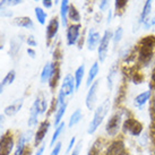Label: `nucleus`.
<instances>
[{
  "instance_id": "obj_47",
  "label": "nucleus",
  "mask_w": 155,
  "mask_h": 155,
  "mask_svg": "<svg viewBox=\"0 0 155 155\" xmlns=\"http://www.w3.org/2000/svg\"><path fill=\"white\" fill-rule=\"evenodd\" d=\"M27 54H28L32 59H34L35 57H36V51H35L33 48H28V49H27Z\"/></svg>"
},
{
  "instance_id": "obj_16",
  "label": "nucleus",
  "mask_w": 155,
  "mask_h": 155,
  "mask_svg": "<svg viewBox=\"0 0 155 155\" xmlns=\"http://www.w3.org/2000/svg\"><path fill=\"white\" fill-rule=\"evenodd\" d=\"M152 94H153V92L151 90H147V91H144L142 93H139L135 96V99L133 100V105L135 109H137V110H143L144 107L152 99Z\"/></svg>"
},
{
  "instance_id": "obj_23",
  "label": "nucleus",
  "mask_w": 155,
  "mask_h": 155,
  "mask_svg": "<svg viewBox=\"0 0 155 155\" xmlns=\"http://www.w3.org/2000/svg\"><path fill=\"white\" fill-rule=\"evenodd\" d=\"M100 71V62L99 61H94L93 65L91 66L90 70H88V74H87L86 77V86L90 87L93 83L96 81V77L99 75Z\"/></svg>"
},
{
  "instance_id": "obj_7",
  "label": "nucleus",
  "mask_w": 155,
  "mask_h": 155,
  "mask_svg": "<svg viewBox=\"0 0 155 155\" xmlns=\"http://www.w3.org/2000/svg\"><path fill=\"white\" fill-rule=\"evenodd\" d=\"M100 79H96L87 91L86 97H85V105H86L87 110L90 111H94L96 108V103H97V94H99V87H100Z\"/></svg>"
},
{
  "instance_id": "obj_52",
  "label": "nucleus",
  "mask_w": 155,
  "mask_h": 155,
  "mask_svg": "<svg viewBox=\"0 0 155 155\" xmlns=\"http://www.w3.org/2000/svg\"><path fill=\"white\" fill-rule=\"evenodd\" d=\"M23 155H31V150H30V148H27V147H26V150L24 151Z\"/></svg>"
},
{
  "instance_id": "obj_55",
  "label": "nucleus",
  "mask_w": 155,
  "mask_h": 155,
  "mask_svg": "<svg viewBox=\"0 0 155 155\" xmlns=\"http://www.w3.org/2000/svg\"><path fill=\"white\" fill-rule=\"evenodd\" d=\"M34 1H36V2H39V1H42V0H34Z\"/></svg>"
},
{
  "instance_id": "obj_5",
  "label": "nucleus",
  "mask_w": 155,
  "mask_h": 155,
  "mask_svg": "<svg viewBox=\"0 0 155 155\" xmlns=\"http://www.w3.org/2000/svg\"><path fill=\"white\" fill-rule=\"evenodd\" d=\"M112 36H113V31L108 28V30L104 31L103 35L101 38L99 48H97V61L101 64H103L108 58L110 44L112 42Z\"/></svg>"
},
{
  "instance_id": "obj_13",
  "label": "nucleus",
  "mask_w": 155,
  "mask_h": 155,
  "mask_svg": "<svg viewBox=\"0 0 155 155\" xmlns=\"http://www.w3.org/2000/svg\"><path fill=\"white\" fill-rule=\"evenodd\" d=\"M61 77V68H60V61L53 60L52 61V71H51V76H50V79H49V87L52 92H54L59 84V81H60Z\"/></svg>"
},
{
  "instance_id": "obj_46",
  "label": "nucleus",
  "mask_w": 155,
  "mask_h": 155,
  "mask_svg": "<svg viewBox=\"0 0 155 155\" xmlns=\"http://www.w3.org/2000/svg\"><path fill=\"white\" fill-rule=\"evenodd\" d=\"M10 16H13L12 12H8L5 8H0V17H10Z\"/></svg>"
},
{
  "instance_id": "obj_29",
  "label": "nucleus",
  "mask_w": 155,
  "mask_h": 155,
  "mask_svg": "<svg viewBox=\"0 0 155 155\" xmlns=\"http://www.w3.org/2000/svg\"><path fill=\"white\" fill-rule=\"evenodd\" d=\"M51 71H52V62H47L44 67L42 68V71H41V75H40V81L42 84H47L50 79V76H51Z\"/></svg>"
},
{
  "instance_id": "obj_15",
  "label": "nucleus",
  "mask_w": 155,
  "mask_h": 155,
  "mask_svg": "<svg viewBox=\"0 0 155 155\" xmlns=\"http://www.w3.org/2000/svg\"><path fill=\"white\" fill-rule=\"evenodd\" d=\"M60 91L67 97L75 93V91H76V83H75L74 75H71V74H67L66 75L62 83H61Z\"/></svg>"
},
{
  "instance_id": "obj_41",
  "label": "nucleus",
  "mask_w": 155,
  "mask_h": 155,
  "mask_svg": "<svg viewBox=\"0 0 155 155\" xmlns=\"http://www.w3.org/2000/svg\"><path fill=\"white\" fill-rule=\"evenodd\" d=\"M61 148H62V143L61 142H57L54 144V146L52 147V151L50 153V155H59L61 152Z\"/></svg>"
},
{
  "instance_id": "obj_4",
  "label": "nucleus",
  "mask_w": 155,
  "mask_h": 155,
  "mask_svg": "<svg viewBox=\"0 0 155 155\" xmlns=\"http://www.w3.org/2000/svg\"><path fill=\"white\" fill-rule=\"evenodd\" d=\"M121 133L124 135L130 136V137H140L143 133H144V125H143V122L139 119L135 118L130 113L129 116L124 120Z\"/></svg>"
},
{
  "instance_id": "obj_42",
  "label": "nucleus",
  "mask_w": 155,
  "mask_h": 155,
  "mask_svg": "<svg viewBox=\"0 0 155 155\" xmlns=\"http://www.w3.org/2000/svg\"><path fill=\"white\" fill-rule=\"evenodd\" d=\"M82 147H83V140H79V142L75 145V147L73 148L70 155H79L81 154V151H82Z\"/></svg>"
},
{
  "instance_id": "obj_53",
  "label": "nucleus",
  "mask_w": 155,
  "mask_h": 155,
  "mask_svg": "<svg viewBox=\"0 0 155 155\" xmlns=\"http://www.w3.org/2000/svg\"><path fill=\"white\" fill-rule=\"evenodd\" d=\"M2 45H4V42H2V41H1V38H0V50H1V49H2Z\"/></svg>"
},
{
  "instance_id": "obj_19",
  "label": "nucleus",
  "mask_w": 155,
  "mask_h": 155,
  "mask_svg": "<svg viewBox=\"0 0 155 155\" xmlns=\"http://www.w3.org/2000/svg\"><path fill=\"white\" fill-rule=\"evenodd\" d=\"M118 74H119V65L114 62L110 66L108 71V76H107V85H108V88L110 92L113 91V87H114V81L116 78L118 77Z\"/></svg>"
},
{
  "instance_id": "obj_9",
  "label": "nucleus",
  "mask_w": 155,
  "mask_h": 155,
  "mask_svg": "<svg viewBox=\"0 0 155 155\" xmlns=\"http://www.w3.org/2000/svg\"><path fill=\"white\" fill-rule=\"evenodd\" d=\"M81 30H82V25L78 24H71L68 25L67 31H66V44L68 47H73L76 45L79 41V36H81Z\"/></svg>"
},
{
  "instance_id": "obj_10",
  "label": "nucleus",
  "mask_w": 155,
  "mask_h": 155,
  "mask_svg": "<svg viewBox=\"0 0 155 155\" xmlns=\"http://www.w3.org/2000/svg\"><path fill=\"white\" fill-rule=\"evenodd\" d=\"M50 126H51V122L49 119H44L43 121H41L39 124L38 129L34 134V147L38 148V146H41L43 144L45 136L50 129Z\"/></svg>"
},
{
  "instance_id": "obj_45",
  "label": "nucleus",
  "mask_w": 155,
  "mask_h": 155,
  "mask_svg": "<svg viewBox=\"0 0 155 155\" xmlns=\"http://www.w3.org/2000/svg\"><path fill=\"white\" fill-rule=\"evenodd\" d=\"M53 4H54V0H42V5H43L44 8L47 9L52 8Z\"/></svg>"
},
{
  "instance_id": "obj_20",
  "label": "nucleus",
  "mask_w": 155,
  "mask_h": 155,
  "mask_svg": "<svg viewBox=\"0 0 155 155\" xmlns=\"http://www.w3.org/2000/svg\"><path fill=\"white\" fill-rule=\"evenodd\" d=\"M13 25L17 26V27H22L26 30H34V23L28 16H21V17H16L13 19Z\"/></svg>"
},
{
  "instance_id": "obj_37",
  "label": "nucleus",
  "mask_w": 155,
  "mask_h": 155,
  "mask_svg": "<svg viewBox=\"0 0 155 155\" xmlns=\"http://www.w3.org/2000/svg\"><path fill=\"white\" fill-rule=\"evenodd\" d=\"M21 50V43L17 42L16 40H13L12 41V45H10V50H9V53L12 54L13 58H15L16 56H18V52Z\"/></svg>"
},
{
  "instance_id": "obj_34",
  "label": "nucleus",
  "mask_w": 155,
  "mask_h": 155,
  "mask_svg": "<svg viewBox=\"0 0 155 155\" xmlns=\"http://www.w3.org/2000/svg\"><path fill=\"white\" fill-rule=\"evenodd\" d=\"M104 142L103 138H99L94 142V144L92 145L91 150L88 151V155H100L101 151H102V143Z\"/></svg>"
},
{
  "instance_id": "obj_1",
  "label": "nucleus",
  "mask_w": 155,
  "mask_h": 155,
  "mask_svg": "<svg viewBox=\"0 0 155 155\" xmlns=\"http://www.w3.org/2000/svg\"><path fill=\"white\" fill-rule=\"evenodd\" d=\"M136 67L138 69L147 68L155 57V35L143 36L134 48Z\"/></svg>"
},
{
  "instance_id": "obj_31",
  "label": "nucleus",
  "mask_w": 155,
  "mask_h": 155,
  "mask_svg": "<svg viewBox=\"0 0 155 155\" xmlns=\"http://www.w3.org/2000/svg\"><path fill=\"white\" fill-rule=\"evenodd\" d=\"M68 19H70L74 24H78L82 19V16H81V13L74 5H70L69 7V12H68Z\"/></svg>"
},
{
  "instance_id": "obj_27",
  "label": "nucleus",
  "mask_w": 155,
  "mask_h": 155,
  "mask_svg": "<svg viewBox=\"0 0 155 155\" xmlns=\"http://www.w3.org/2000/svg\"><path fill=\"white\" fill-rule=\"evenodd\" d=\"M84 76H85V65L83 64V65L78 66L77 69L74 73V78H75V83H76V91L82 85Z\"/></svg>"
},
{
  "instance_id": "obj_21",
  "label": "nucleus",
  "mask_w": 155,
  "mask_h": 155,
  "mask_svg": "<svg viewBox=\"0 0 155 155\" xmlns=\"http://www.w3.org/2000/svg\"><path fill=\"white\" fill-rule=\"evenodd\" d=\"M153 1L154 0H145V2L143 5L142 12H140V15H139V21H138V25L142 26V24L147 18L150 17V15L152 13V8H153Z\"/></svg>"
},
{
  "instance_id": "obj_38",
  "label": "nucleus",
  "mask_w": 155,
  "mask_h": 155,
  "mask_svg": "<svg viewBox=\"0 0 155 155\" xmlns=\"http://www.w3.org/2000/svg\"><path fill=\"white\" fill-rule=\"evenodd\" d=\"M23 0H1L0 1V8H7V7H14L22 4Z\"/></svg>"
},
{
  "instance_id": "obj_14",
  "label": "nucleus",
  "mask_w": 155,
  "mask_h": 155,
  "mask_svg": "<svg viewBox=\"0 0 155 155\" xmlns=\"http://www.w3.org/2000/svg\"><path fill=\"white\" fill-rule=\"evenodd\" d=\"M101 34H100L99 31H96L95 28H90L88 32H87L86 35V47L88 51H94V50H97L100 44V41H101Z\"/></svg>"
},
{
  "instance_id": "obj_54",
  "label": "nucleus",
  "mask_w": 155,
  "mask_h": 155,
  "mask_svg": "<svg viewBox=\"0 0 155 155\" xmlns=\"http://www.w3.org/2000/svg\"><path fill=\"white\" fill-rule=\"evenodd\" d=\"M59 2H60V0H54V4L56 5H58Z\"/></svg>"
},
{
  "instance_id": "obj_30",
  "label": "nucleus",
  "mask_w": 155,
  "mask_h": 155,
  "mask_svg": "<svg viewBox=\"0 0 155 155\" xmlns=\"http://www.w3.org/2000/svg\"><path fill=\"white\" fill-rule=\"evenodd\" d=\"M130 81L134 83V84H136V85H140L144 83L145 81V76H144V74L139 70V69L136 67L135 70H133L131 73H130Z\"/></svg>"
},
{
  "instance_id": "obj_2",
  "label": "nucleus",
  "mask_w": 155,
  "mask_h": 155,
  "mask_svg": "<svg viewBox=\"0 0 155 155\" xmlns=\"http://www.w3.org/2000/svg\"><path fill=\"white\" fill-rule=\"evenodd\" d=\"M129 114L130 112L124 108H118L117 110H114V112L110 116L104 127L107 136L110 138H116L121 133L124 120Z\"/></svg>"
},
{
  "instance_id": "obj_6",
  "label": "nucleus",
  "mask_w": 155,
  "mask_h": 155,
  "mask_svg": "<svg viewBox=\"0 0 155 155\" xmlns=\"http://www.w3.org/2000/svg\"><path fill=\"white\" fill-rule=\"evenodd\" d=\"M104 155H128V150L124 138H112L105 147Z\"/></svg>"
},
{
  "instance_id": "obj_24",
  "label": "nucleus",
  "mask_w": 155,
  "mask_h": 155,
  "mask_svg": "<svg viewBox=\"0 0 155 155\" xmlns=\"http://www.w3.org/2000/svg\"><path fill=\"white\" fill-rule=\"evenodd\" d=\"M67 108H68V101L58 107L57 111L54 112V119H53V126H54V128L62 121V118H64L66 111H67Z\"/></svg>"
},
{
  "instance_id": "obj_17",
  "label": "nucleus",
  "mask_w": 155,
  "mask_h": 155,
  "mask_svg": "<svg viewBox=\"0 0 155 155\" xmlns=\"http://www.w3.org/2000/svg\"><path fill=\"white\" fill-rule=\"evenodd\" d=\"M40 114H41V108H40L39 100L35 99V101L33 102L32 107H31L30 116H28V120H27V126L30 128H33L35 126H38Z\"/></svg>"
},
{
  "instance_id": "obj_36",
  "label": "nucleus",
  "mask_w": 155,
  "mask_h": 155,
  "mask_svg": "<svg viewBox=\"0 0 155 155\" xmlns=\"http://www.w3.org/2000/svg\"><path fill=\"white\" fill-rule=\"evenodd\" d=\"M36 99L39 100L40 103V108H41V114H44L45 112L48 111V101H47V96L44 94L43 92H40Z\"/></svg>"
},
{
  "instance_id": "obj_3",
  "label": "nucleus",
  "mask_w": 155,
  "mask_h": 155,
  "mask_svg": "<svg viewBox=\"0 0 155 155\" xmlns=\"http://www.w3.org/2000/svg\"><path fill=\"white\" fill-rule=\"evenodd\" d=\"M111 105H112L111 99L108 97V99H105L102 103L99 104L95 108L93 118H92L90 125L87 127V134L88 135L95 134V131L99 129L100 126L103 124L104 119L107 118V116H108L110 110H111Z\"/></svg>"
},
{
  "instance_id": "obj_11",
  "label": "nucleus",
  "mask_w": 155,
  "mask_h": 155,
  "mask_svg": "<svg viewBox=\"0 0 155 155\" xmlns=\"http://www.w3.org/2000/svg\"><path fill=\"white\" fill-rule=\"evenodd\" d=\"M60 27V18L58 17H52L47 25L45 28V40H47V45L49 47L51 44L52 40L56 38L58 34V31Z\"/></svg>"
},
{
  "instance_id": "obj_48",
  "label": "nucleus",
  "mask_w": 155,
  "mask_h": 155,
  "mask_svg": "<svg viewBox=\"0 0 155 155\" xmlns=\"http://www.w3.org/2000/svg\"><path fill=\"white\" fill-rule=\"evenodd\" d=\"M44 150H45V144H42V145H41V146L38 148V151L35 152L34 155H43Z\"/></svg>"
},
{
  "instance_id": "obj_40",
  "label": "nucleus",
  "mask_w": 155,
  "mask_h": 155,
  "mask_svg": "<svg viewBox=\"0 0 155 155\" xmlns=\"http://www.w3.org/2000/svg\"><path fill=\"white\" fill-rule=\"evenodd\" d=\"M148 86L152 92H155V65L151 71V76H150V81H148Z\"/></svg>"
},
{
  "instance_id": "obj_18",
  "label": "nucleus",
  "mask_w": 155,
  "mask_h": 155,
  "mask_svg": "<svg viewBox=\"0 0 155 155\" xmlns=\"http://www.w3.org/2000/svg\"><path fill=\"white\" fill-rule=\"evenodd\" d=\"M23 104H24V97L15 100L13 103H10L7 105L4 110V114L7 117H14L15 114H17L18 112L22 110Z\"/></svg>"
},
{
  "instance_id": "obj_32",
  "label": "nucleus",
  "mask_w": 155,
  "mask_h": 155,
  "mask_svg": "<svg viewBox=\"0 0 155 155\" xmlns=\"http://www.w3.org/2000/svg\"><path fill=\"white\" fill-rule=\"evenodd\" d=\"M129 2V0H114V9L113 14L117 16H121L122 13L125 12L127 5Z\"/></svg>"
},
{
  "instance_id": "obj_50",
  "label": "nucleus",
  "mask_w": 155,
  "mask_h": 155,
  "mask_svg": "<svg viewBox=\"0 0 155 155\" xmlns=\"http://www.w3.org/2000/svg\"><path fill=\"white\" fill-rule=\"evenodd\" d=\"M151 112H152V116H153V119H154V120H155V97H154V100L152 101Z\"/></svg>"
},
{
  "instance_id": "obj_33",
  "label": "nucleus",
  "mask_w": 155,
  "mask_h": 155,
  "mask_svg": "<svg viewBox=\"0 0 155 155\" xmlns=\"http://www.w3.org/2000/svg\"><path fill=\"white\" fill-rule=\"evenodd\" d=\"M34 14H35V17L38 19L39 24L41 25H44L45 22H47V17H48V14L45 13V10L41 7H35L34 9Z\"/></svg>"
},
{
  "instance_id": "obj_49",
  "label": "nucleus",
  "mask_w": 155,
  "mask_h": 155,
  "mask_svg": "<svg viewBox=\"0 0 155 155\" xmlns=\"http://www.w3.org/2000/svg\"><path fill=\"white\" fill-rule=\"evenodd\" d=\"M113 9H109L108 10V19H107V24H110V23L112 22V17H113Z\"/></svg>"
},
{
  "instance_id": "obj_26",
  "label": "nucleus",
  "mask_w": 155,
  "mask_h": 155,
  "mask_svg": "<svg viewBox=\"0 0 155 155\" xmlns=\"http://www.w3.org/2000/svg\"><path fill=\"white\" fill-rule=\"evenodd\" d=\"M65 128H66L65 121H61L60 124H59V125H58L56 127V128H54V133H53L51 139H50L49 146H50V147H53V146H54V144H56V143L58 142L59 137H60L61 135H62V133L65 131Z\"/></svg>"
},
{
  "instance_id": "obj_28",
  "label": "nucleus",
  "mask_w": 155,
  "mask_h": 155,
  "mask_svg": "<svg viewBox=\"0 0 155 155\" xmlns=\"http://www.w3.org/2000/svg\"><path fill=\"white\" fill-rule=\"evenodd\" d=\"M83 119V113L81 109H76L75 111L71 113V116L68 120V127L69 128H74L75 126H77Z\"/></svg>"
},
{
  "instance_id": "obj_25",
  "label": "nucleus",
  "mask_w": 155,
  "mask_h": 155,
  "mask_svg": "<svg viewBox=\"0 0 155 155\" xmlns=\"http://www.w3.org/2000/svg\"><path fill=\"white\" fill-rule=\"evenodd\" d=\"M15 78H16V71H15L14 69L7 73V75L4 77V79L0 82V94L4 92L6 87H8L9 85L13 84L14 81H15Z\"/></svg>"
},
{
  "instance_id": "obj_22",
  "label": "nucleus",
  "mask_w": 155,
  "mask_h": 155,
  "mask_svg": "<svg viewBox=\"0 0 155 155\" xmlns=\"http://www.w3.org/2000/svg\"><path fill=\"white\" fill-rule=\"evenodd\" d=\"M69 0H60V22L64 27H68V12H69Z\"/></svg>"
},
{
  "instance_id": "obj_51",
  "label": "nucleus",
  "mask_w": 155,
  "mask_h": 155,
  "mask_svg": "<svg viewBox=\"0 0 155 155\" xmlns=\"http://www.w3.org/2000/svg\"><path fill=\"white\" fill-rule=\"evenodd\" d=\"M5 124V114H0V128L4 126Z\"/></svg>"
},
{
  "instance_id": "obj_44",
  "label": "nucleus",
  "mask_w": 155,
  "mask_h": 155,
  "mask_svg": "<svg viewBox=\"0 0 155 155\" xmlns=\"http://www.w3.org/2000/svg\"><path fill=\"white\" fill-rule=\"evenodd\" d=\"M75 145H76V136H73V137L70 138V140H69V144H68V146H67L66 153H70V152L73 151L74 147H75Z\"/></svg>"
},
{
  "instance_id": "obj_12",
  "label": "nucleus",
  "mask_w": 155,
  "mask_h": 155,
  "mask_svg": "<svg viewBox=\"0 0 155 155\" xmlns=\"http://www.w3.org/2000/svg\"><path fill=\"white\" fill-rule=\"evenodd\" d=\"M32 138H34V134H33V130H26L24 133L21 134V136L18 137V142H17V146L15 148V152H14V155H23L24 151L26 150V145L30 143V140Z\"/></svg>"
},
{
  "instance_id": "obj_8",
  "label": "nucleus",
  "mask_w": 155,
  "mask_h": 155,
  "mask_svg": "<svg viewBox=\"0 0 155 155\" xmlns=\"http://www.w3.org/2000/svg\"><path fill=\"white\" fill-rule=\"evenodd\" d=\"M15 142L14 136L10 130H7L0 137V155H10V153L14 151Z\"/></svg>"
},
{
  "instance_id": "obj_35",
  "label": "nucleus",
  "mask_w": 155,
  "mask_h": 155,
  "mask_svg": "<svg viewBox=\"0 0 155 155\" xmlns=\"http://www.w3.org/2000/svg\"><path fill=\"white\" fill-rule=\"evenodd\" d=\"M122 38H124V28L121 26H118L116 31H113V36H112V42L114 47H117L122 41Z\"/></svg>"
},
{
  "instance_id": "obj_43",
  "label": "nucleus",
  "mask_w": 155,
  "mask_h": 155,
  "mask_svg": "<svg viewBox=\"0 0 155 155\" xmlns=\"http://www.w3.org/2000/svg\"><path fill=\"white\" fill-rule=\"evenodd\" d=\"M26 43L28 44V47L34 48V47L38 45V41L35 40V38L33 36V35H28V36H27V39H26Z\"/></svg>"
},
{
  "instance_id": "obj_39",
  "label": "nucleus",
  "mask_w": 155,
  "mask_h": 155,
  "mask_svg": "<svg viewBox=\"0 0 155 155\" xmlns=\"http://www.w3.org/2000/svg\"><path fill=\"white\" fill-rule=\"evenodd\" d=\"M110 2H111V0H100L99 2V9L101 13H103V12H107L110 9Z\"/></svg>"
}]
</instances>
